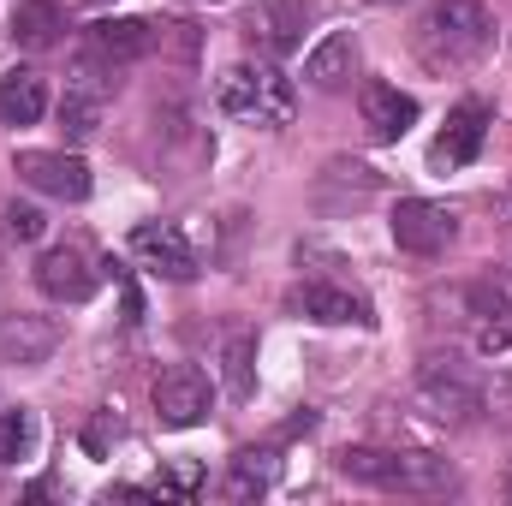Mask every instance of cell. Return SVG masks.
Wrapping results in <instances>:
<instances>
[{
  "label": "cell",
  "mask_w": 512,
  "mask_h": 506,
  "mask_svg": "<svg viewBox=\"0 0 512 506\" xmlns=\"http://www.w3.org/2000/svg\"><path fill=\"white\" fill-rule=\"evenodd\" d=\"M340 471L352 483H370V489H393V495H447L459 489L453 465L435 459V453H387V447H346L340 453Z\"/></svg>",
  "instance_id": "6da1fadb"
},
{
  "label": "cell",
  "mask_w": 512,
  "mask_h": 506,
  "mask_svg": "<svg viewBox=\"0 0 512 506\" xmlns=\"http://www.w3.org/2000/svg\"><path fill=\"white\" fill-rule=\"evenodd\" d=\"M495 42V18L483 0H435L423 18V48L435 66H471L477 54H489Z\"/></svg>",
  "instance_id": "7a4b0ae2"
},
{
  "label": "cell",
  "mask_w": 512,
  "mask_h": 506,
  "mask_svg": "<svg viewBox=\"0 0 512 506\" xmlns=\"http://www.w3.org/2000/svg\"><path fill=\"white\" fill-rule=\"evenodd\" d=\"M215 96L233 120H251V126H286L298 114V96L274 66H227Z\"/></svg>",
  "instance_id": "3957f363"
},
{
  "label": "cell",
  "mask_w": 512,
  "mask_h": 506,
  "mask_svg": "<svg viewBox=\"0 0 512 506\" xmlns=\"http://www.w3.org/2000/svg\"><path fill=\"white\" fill-rule=\"evenodd\" d=\"M417 405L435 417V423H447V429H471V423H483V387L471 376H459L453 364H423L417 370Z\"/></svg>",
  "instance_id": "277c9868"
},
{
  "label": "cell",
  "mask_w": 512,
  "mask_h": 506,
  "mask_svg": "<svg viewBox=\"0 0 512 506\" xmlns=\"http://www.w3.org/2000/svg\"><path fill=\"white\" fill-rule=\"evenodd\" d=\"M239 30H245V42H251L256 54L280 60V54L304 48L310 6H304V0H251V6H245V18H239Z\"/></svg>",
  "instance_id": "5b68a950"
},
{
  "label": "cell",
  "mask_w": 512,
  "mask_h": 506,
  "mask_svg": "<svg viewBox=\"0 0 512 506\" xmlns=\"http://www.w3.org/2000/svg\"><path fill=\"white\" fill-rule=\"evenodd\" d=\"M12 173L30 191L60 197V203H84L90 197V167H84V155H66V149H18L12 155Z\"/></svg>",
  "instance_id": "8992f818"
},
{
  "label": "cell",
  "mask_w": 512,
  "mask_h": 506,
  "mask_svg": "<svg viewBox=\"0 0 512 506\" xmlns=\"http://www.w3.org/2000/svg\"><path fill=\"white\" fill-rule=\"evenodd\" d=\"M387 227H393V245L411 256H441L459 239V215L447 203H429V197H405Z\"/></svg>",
  "instance_id": "52a82bcc"
},
{
  "label": "cell",
  "mask_w": 512,
  "mask_h": 506,
  "mask_svg": "<svg viewBox=\"0 0 512 506\" xmlns=\"http://www.w3.org/2000/svg\"><path fill=\"white\" fill-rule=\"evenodd\" d=\"M209 399H215V393H209V376L191 370V364L155 376V387H149V405H155L161 429H197V423L209 417Z\"/></svg>",
  "instance_id": "ba28073f"
},
{
  "label": "cell",
  "mask_w": 512,
  "mask_h": 506,
  "mask_svg": "<svg viewBox=\"0 0 512 506\" xmlns=\"http://www.w3.org/2000/svg\"><path fill=\"white\" fill-rule=\"evenodd\" d=\"M36 286L54 304H84L96 292V262L78 245H48V251L36 256Z\"/></svg>",
  "instance_id": "9c48e42d"
},
{
  "label": "cell",
  "mask_w": 512,
  "mask_h": 506,
  "mask_svg": "<svg viewBox=\"0 0 512 506\" xmlns=\"http://www.w3.org/2000/svg\"><path fill=\"white\" fill-rule=\"evenodd\" d=\"M358 114H364V131H370L376 143H399L405 131L417 126V96H405L399 84L370 78V84L358 90Z\"/></svg>",
  "instance_id": "30bf717a"
},
{
  "label": "cell",
  "mask_w": 512,
  "mask_h": 506,
  "mask_svg": "<svg viewBox=\"0 0 512 506\" xmlns=\"http://www.w3.org/2000/svg\"><path fill=\"white\" fill-rule=\"evenodd\" d=\"M60 346V328L48 316H30V310H6L0 316V364H48Z\"/></svg>",
  "instance_id": "8fae6325"
},
{
  "label": "cell",
  "mask_w": 512,
  "mask_h": 506,
  "mask_svg": "<svg viewBox=\"0 0 512 506\" xmlns=\"http://www.w3.org/2000/svg\"><path fill=\"white\" fill-rule=\"evenodd\" d=\"M131 251L143 256L155 274H167V280H191V274H197V251H191V239H185L173 221H143V227L131 233Z\"/></svg>",
  "instance_id": "7c38bea8"
},
{
  "label": "cell",
  "mask_w": 512,
  "mask_h": 506,
  "mask_svg": "<svg viewBox=\"0 0 512 506\" xmlns=\"http://www.w3.org/2000/svg\"><path fill=\"white\" fill-rule=\"evenodd\" d=\"M376 191H382V173H376V167H364V161H328V167L316 173V203H322L328 215L364 209Z\"/></svg>",
  "instance_id": "4fadbf2b"
},
{
  "label": "cell",
  "mask_w": 512,
  "mask_h": 506,
  "mask_svg": "<svg viewBox=\"0 0 512 506\" xmlns=\"http://www.w3.org/2000/svg\"><path fill=\"white\" fill-rule=\"evenodd\" d=\"M149 42H155V30H149L143 18H96V24L84 30V48H90V60H102V66H131V60H143Z\"/></svg>",
  "instance_id": "5bb4252c"
},
{
  "label": "cell",
  "mask_w": 512,
  "mask_h": 506,
  "mask_svg": "<svg viewBox=\"0 0 512 506\" xmlns=\"http://www.w3.org/2000/svg\"><path fill=\"white\" fill-rule=\"evenodd\" d=\"M483 137H489V108H483V102H459V108L447 114V131L435 137V167H465V161H477Z\"/></svg>",
  "instance_id": "9a60e30c"
},
{
  "label": "cell",
  "mask_w": 512,
  "mask_h": 506,
  "mask_svg": "<svg viewBox=\"0 0 512 506\" xmlns=\"http://www.w3.org/2000/svg\"><path fill=\"white\" fill-rule=\"evenodd\" d=\"M298 316H310V322H328V328H346V322H358V328H370L376 316H370V304L358 298V292H346V286H322V280H310L298 298Z\"/></svg>",
  "instance_id": "2e32d148"
},
{
  "label": "cell",
  "mask_w": 512,
  "mask_h": 506,
  "mask_svg": "<svg viewBox=\"0 0 512 506\" xmlns=\"http://www.w3.org/2000/svg\"><path fill=\"white\" fill-rule=\"evenodd\" d=\"M352 72H358V36H352V30H328V36L304 54V78H310L316 90H340Z\"/></svg>",
  "instance_id": "e0dca14e"
},
{
  "label": "cell",
  "mask_w": 512,
  "mask_h": 506,
  "mask_svg": "<svg viewBox=\"0 0 512 506\" xmlns=\"http://www.w3.org/2000/svg\"><path fill=\"white\" fill-rule=\"evenodd\" d=\"M60 30H66V12H60L54 0H18V6H12V42H18V48L42 54V48L60 42Z\"/></svg>",
  "instance_id": "ac0fdd59"
},
{
  "label": "cell",
  "mask_w": 512,
  "mask_h": 506,
  "mask_svg": "<svg viewBox=\"0 0 512 506\" xmlns=\"http://www.w3.org/2000/svg\"><path fill=\"white\" fill-rule=\"evenodd\" d=\"M48 114V90L36 72H6L0 78V120L6 126H36Z\"/></svg>",
  "instance_id": "d6986e66"
},
{
  "label": "cell",
  "mask_w": 512,
  "mask_h": 506,
  "mask_svg": "<svg viewBox=\"0 0 512 506\" xmlns=\"http://www.w3.org/2000/svg\"><path fill=\"white\" fill-rule=\"evenodd\" d=\"M221 387L239 405L256 393V340L251 334H227V346H221Z\"/></svg>",
  "instance_id": "ffe728a7"
},
{
  "label": "cell",
  "mask_w": 512,
  "mask_h": 506,
  "mask_svg": "<svg viewBox=\"0 0 512 506\" xmlns=\"http://www.w3.org/2000/svg\"><path fill=\"white\" fill-rule=\"evenodd\" d=\"M268 483H274V459L268 453H239L227 483H221V495L227 501H256V495H268Z\"/></svg>",
  "instance_id": "44dd1931"
},
{
  "label": "cell",
  "mask_w": 512,
  "mask_h": 506,
  "mask_svg": "<svg viewBox=\"0 0 512 506\" xmlns=\"http://www.w3.org/2000/svg\"><path fill=\"white\" fill-rule=\"evenodd\" d=\"M36 453V411H0V465H18Z\"/></svg>",
  "instance_id": "7402d4cb"
},
{
  "label": "cell",
  "mask_w": 512,
  "mask_h": 506,
  "mask_svg": "<svg viewBox=\"0 0 512 506\" xmlns=\"http://www.w3.org/2000/svg\"><path fill=\"white\" fill-rule=\"evenodd\" d=\"M60 126H66V137H96V131H102V96H90V90H66V102H60Z\"/></svg>",
  "instance_id": "603a6c76"
},
{
  "label": "cell",
  "mask_w": 512,
  "mask_h": 506,
  "mask_svg": "<svg viewBox=\"0 0 512 506\" xmlns=\"http://www.w3.org/2000/svg\"><path fill=\"white\" fill-rule=\"evenodd\" d=\"M0 233L18 239V245H36V239L48 233V215L30 209V203H6V209H0Z\"/></svg>",
  "instance_id": "cb8c5ba5"
},
{
  "label": "cell",
  "mask_w": 512,
  "mask_h": 506,
  "mask_svg": "<svg viewBox=\"0 0 512 506\" xmlns=\"http://www.w3.org/2000/svg\"><path fill=\"white\" fill-rule=\"evenodd\" d=\"M483 346H489V352H512V316L495 322V328H483Z\"/></svg>",
  "instance_id": "d4e9b609"
},
{
  "label": "cell",
  "mask_w": 512,
  "mask_h": 506,
  "mask_svg": "<svg viewBox=\"0 0 512 506\" xmlns=\"http://www.w3.org/2000/svg\"><path fill=\"white\" fill-rule=\"evenodd\" d=\"M197 483H203V477H197V471H191V465H185V471H173V477H167V483H161V489H173V495H191V489H197Z\"/></svg>",
  "instance_id": "484cf974"
},
{
  "label": "cell",
  "mask_w": 512,
  "mask_h": 506,
  "mask_svg": "<svg viewBox=\"0 0 512 506\" xmlns=\"http://www.w3.org/2000/svg\"><path fill=\"white\" fill-rule=\"evenodd\" d=\"M376 6H393V0H376Z\"/></svg>",
  "instance_id": "4316f807"
},
{
  "label": "cell",
  "mask_w": 512,
  "mask_h": 506,
  "mask_svg": "<svg viewBox=\"0 0 512 506\" xmlns=\"http://www.w3.org/2000/svg\"><path fill=\"white\" fill-rule=\"evenodd\" d=\"M507 495H512V477H507Z\"/></svg>",
  "instance_id": "83f0119b"
},
{
  "label": "cell",
  "mask_w": 512,
  "mask_h": 506,
  "mask_svg": "<svg viewBox=\"0 0 512 506\" xmlns=\"http://www.w3.org/2000/svg\"><path fill=\"white\" fill-rule=\"evenodd\" d=\"M203 6H215V0H203Z\"/></svg>",
  "instance_id": "f1b7e54d"
}]
</instances>
